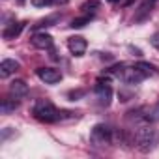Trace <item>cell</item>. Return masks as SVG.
Returning a JSON list of instances; mask_svg holds the SVG:
<instances>
[{"instance_id": "24", "label": "cell", "mask_w": 159, "mask_h": 159, "mask_svg": "<svg viewBox=\"0 0 159 159\" xmlns=\"http://www.w3.org/2000/svg\"><path fill=\"white\" fill-rule=\"evenodd\" d=\"M109 2H112V4H114V2H118V0H109Z\"/></svg>"}, {"instance_id": "19", "label": "cell", "mask_w": 159, "mask_h": 159, "mask_svg": "<svg viewBox=\"0 0 159 159\" xmlns=\"http://www.w3.org/2000/svg\"><path fill=\"white\" fill-rule=\"evenodd\" d=\"M56 21V17H51V19H45V21H41V23H38L36 25V28H43V26H51L52 23Z\"/></svg>"}, {"instance_id": "10", "label": "cell", "mask_w": 159, "mask_h": 159, "mask_svg": "<svg viewBox=\"0 0 159 159\" xmlns=\"http://www.w3.org/2000/svg\"><path fill=\"white\" fill-rule=\"evenodd\" d=\"M10 94L13 96V98H25L26 94H28V84L25 83V81H21V79H17V81H13L11 84H10Z\"/></svg>"}, {"instance_id": "8", "label": "cell", "mask_w": 159, "mask_h": 159, "mask_svg": "<svg viewBox=\"0 0 159 159\" xmlns=\"http://www.w3.org/2000/svg\"><path fill=\"white\" fill-rule=\"evenodd\" d=\"M32 45L36 49H51L52 47V36H49L45 32H36L32 36Z\"/></svg>"}, {"instance_id": "1", "label": "cell", "mask_w": 159, "mask_h": 159, "mask_svg": "<svg viewBox=\"0 0 159 159\" xmlns=\"http://www.w3.org/2000/svg\"><path fill=\"white\" fill-rule=\"evenodd\" d=\"M157 131L150 125V124H144V125H139L135 127V133H133V140L137 144V148L142 152V153H148L155 148L157 144Z\"/></svg>"}, {"instance_id": "11", "label": "cell", "mask_w": 159, "mask_h": 159, "mask_svg": "<svg viewBox=\"0 0 159 159\" xmlns=\"http://www.w3.org/2000/svg\"><path fill=\"white\" fill-rule=\"evenodd\" d=\"M23 28H25V23H13V25H8V26L4 28L2 36H4V39H15V38L23 32Z\"/></svg>"}, {"instance_id": "7", "label": "cell", "mask_w": 159, "mask_h": 159, "mask_svg": "<svg viewBox=\"0 0 159 159\" xmlns=\"http://www.w3.org/2000/svg\"><path fill=\"white\" fill-rule=\"evenodd\" d=\"M86 47H88V43H86V39L81 38V36H71V38L67 39V49H69V52H71L73 56H83V54L86 52Z\"/></svg>"}, {"instance_id": "2", "label": "cell", "mask_w": 159, "mask_h": 159, "mask_svg": "<svg viewBox=\"0 0 159 159\" xmlns=\"http://www.w3.org/2000/svg\"><path fill=\"white\" fill-rule=\"evenodd\" d=\"M112 73H114L116 79H120L125 84H139L146 79L144 71L137 64H120V66L112 67Z\"/></svg>"}, {"instance_id": "16", "label": "cell", "mask_w": 159, "mask_h": 159, "mask_svg": "<svg viewBox=\"0 0 159 159\" xmlns=\"http://www.w3.org/2000/svg\"><path fill=\"white\" fill-rule=\"evenodd\" d=\"M98 6H99V0H86V2L81 6V10L86 13V11H90V10H96Z\"/></svg>"}, {"instance_id": "5", "label": "cell", "mask_w": 159, "mask_h": 159, "mask_svg": "<svg viewBox=\"0 0 159 159\" xmlns=\"http://www.w3.org/2000/svg\"><path fill=\"white\" fill-rule=\"evenodd\" d=\"M94 94L98 98V103L101 107H109L111 105V99H112V88L109 84V81H103V79H99L96 88H94Z\"/></svg>"}, {"instance_id": "13", "label": "cell", "mask_w": 159, "mask_h": 159, "mask_svg": "<svg viewBox=\"0 0 159 159\" xmlns=\"http://www.w3.org/2000/svg\"><path fill=\"white\" fill-rule=\"evenodd\" d=\"M17 107H19L17 98H15V99H4L2 105H0V109H2V114H10V112H13Z\"/></svg>"}, {"instance_id": "15", "label": "cell", "mask_w": 159, "mask_h": 159, "mask_svg": "<svg viewBox=\"0 0 159 159\" xmlns=\"http://www.w3.org/2000/svg\"><path fill=\"white\" fill-rule=\"evenodd\" d=\"M137 66L144 71V75H146V77H152V75H155V73H157L155 66H152V64H148V62H139Z\"/></svg>"}, {"instance_id": "12", "label": "cell", "mask_w": 159, "mask_h": 159, "mask_svg": "<svg viewBox=\"0 0 159 159\" xmlns=\"http://www.w3.org/2000/svg\"><path fill=\"white\" fill-rule=\"evenodd\" d=\"M153 2H155V0H142V4H140L139 11H137V15H135V21H144V19L150 15V11H152Z\"/></svg>"}, {"instance_id": "3", "label": "cell", "mask_w": 159, "mask_h": 159, "mask_svg": "<svg viewBox=\"0 0 159 159\" xmlns=\"http://www.w3.org/2000/svg\"><path fill=\"white\" fill-rule=\"evenodd\" d=\"M34 116H36L39 122L51 124V122H56V120L60 118V112H58V109H56L49 99H39V101H36V105H34Z\"/></svg>"}, {"instance_id": "17", "label": "cell", "mask_w": 159, "mask_h": 159, "mask_svg": "<svg viewBox=\"0 0 159 159\" xmlns=\"http://www.w3.org/2000/svg\"><path fill=\"white\" fill-rule=\"evenodd\" d=\"M32 2V6H36V8H45V6H51L54 0H30Z\"/></svg>"}, {"instance_id": "6", "label": "cell", "mask_w": 159, "mask_h": 159, "mask_svg": "<svg viewBox=\"0 0 159 159\" xmlns=\"http://www.w3.org/2000/svg\"><path fill=\"white\" fill-rule=\"evenodd\" d=\"M36 73L45 84H56V83L62 81V73L58 69H54V67H38Z\"/></svg>"}, {"instance_id": "18", "label": "cell", "mask_w": 159, "mask_h": 159, "mask_svg": "<svg viewBox=\"0 0 159 159\" xmlns=\"http://www.w3.org/2000/svg\"><path fill=\"white\" fill-rule=\"evenodd\" d=\"M150 120H152V122H159V101H157V105L152 109V112H150Z\"/></svg>"}, {"instance_id": "22", "label": "cell", "mask_w": 159, "mask_h": 159, "mask_svg": "<svg viewBox=\"0 0 159 159\" xmlns=\"http://www.w3.org/2000/svg\"><path fill=\"white\" fill-rule=\"evenodd\" d=\"M135 0H122V6H131Z\"/></svg>"}, {"instance_id": "21", "label": "cell", "mask_w": 159, "mask_h": 159, "mask_svg": "<svg viewBox=\"0 0 159 159\" xmlns=\"http://www.w3.org/2000/svg\"><path fill=\"white\" fill-rule=\"evenodd\" d=\"M79 96H83V92H71V94H69V98H71L73 101H75V98H79Z\"/></svg>"}, {"instance_id": "9", "label": "cell", "mask_w": 159, "mask_h": 159, "mask_svg": "<svg viewBox=\"0 0 159 159\" xmlns=\"http://www.w3.org/2000/svg\"><path fill=\"white\" fill-rule=\"evenodd\" d=\"M19 67H21V64L17 62V60H2L0 62V77L2 79H8L10 75H13L15 71H19Z\"/></svg>"}, {"instance_id": "20", "label": "cell", "mask_w": 159, "mask_h": 159, "mask_svg": "<svg viewBox=\"0 0 159 159\" xmlns=\"http://www.w3.org/2000/svg\"><path fill=\"white\" fill-rule=\"evenodd\" d=\"M150 43H152V47H153V49H157V51H159V32H155V34L150 38Z\"/></svg>"}, {"instance_id": "23", "label": "cell", "mask_w": 159, "mask_h": 159, "mask_svg": "<svg viewBox=\"0 0 159 159\" xmlns=\"http://www.w3.org/2000/svg\"><path fill=\"white\" fill-rule=\"evenodd\" d=\"M17 4H19V6H23V4H25V0H17Z\"/></svg>"}, {"instance_id": "4", "label": "cell", "mask_w": 159, "mask_h": 159, "mask_svg": "<svg viewBox=\"0 0 159 159\" xmlns=\"http://www.w3.org/2000/svg\"><path fill=\"white\" fill-rule=\"evenodd\" d=\"M90 142L94 146H107L112 142V131L105 124H98L90 131Z\"/></svg>"}, {"instance_id": "14", "label": "cell", "mask_w": 159, "mask_h": 159, "mask_svg": "<svg viewBox=\"0 0 159 159\" xmlns=\"http://www.w3.org/2000/svg\"><path fill=\"white\" fill-rule=\"evenodd\" d=\"M90 19H92V15L77 17V19H73V21H71V28H83V26H86V25L90 23Z\"/></svg>"}]
</instances>
